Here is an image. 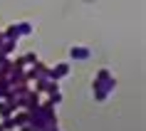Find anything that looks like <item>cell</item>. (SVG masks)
<instances>
[{
  "instance_id": "cell-1",
  "label": "cell",
  "mask_w": 146,
  "mask_h": 131,
  "mask_svg": "<svg viewBox=\"0 0 146 131\" xmlns=\"http://www.w3.org/2000/svg\"><path fill=\"white\" fill-rule=\"evenodd\" d=\"M116 87V79L109 74V69H99V74H97V79L92 82V89H94V99L97 101H104L109 97V94L114 92Z\"/></svg>"
},
{
  "instance_id": "cell-4",
  "label": "cell",
  "mask_w": 146,
  "mask_h": 131,
  "mask_svg": "<svg viewBox=\"0 0 146 131\" xmlns=\"http://www.w3.org/2000/svg\"><path fill=\"white\" fill-rule=\"evenodd\" d=\"M15 30H17V35H30V32H32V25L30 22H23V25H15Z\"/></svg>"
},
{
  "instance_id": "cell-3",
  "label": "cell",
  "mask_w": 146,
  "mask_h": 131,
  "mask_svg": "<svg viewBox=\"0 0 146 131\" xmlns=\"http://www.w3.org/2000/svg\"><path fill=\"white\" fill-rule=\"evenodd\" d=\"M67 72H69V64L62 62V64H57V67L50 72V77H52V79H62V77H67Z\"/></svg>"
},
{
  "instance_id": "cell-2",
  "label": "cell",
  "mask_w": 146,
  "mask_h": 131,
  "mask_svg": "<svg viewBox=\"0 0 146 131\" xmlns=\"http://www.w3.org/2000/svg\"><path fill=\"white\" fill-rule=\"evenodd\" d=\"M69 54H72V60H89V57H92L89 47H82V45H74L69 50Z\"/></svg>"
}]
</instances>
